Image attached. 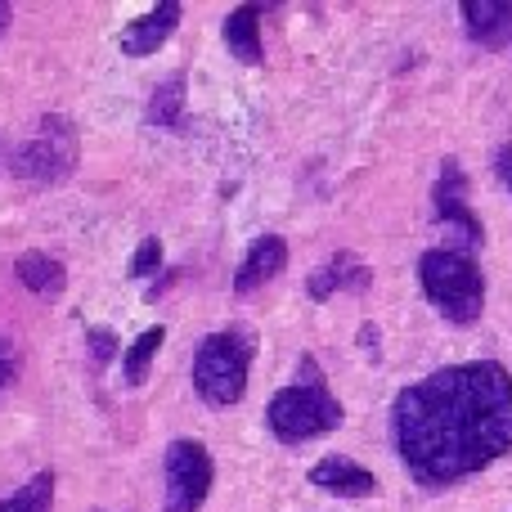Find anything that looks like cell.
I'll list each match as a JSON object with an SVG mask.
<instances>
[{"instance_id":"8992f818","label":"cell","mask_w":512,"mask_h":512,"mask_svg":"<svg viewBox=\"0 0 512 512\" xmlns=\"http://www.w3.org/2000/svg\"><path fill=\"white\" fill-rule=\"evenodd\" d=\"M212 454L203 441H171L167 445V508L162 512H198L212 495Z\"/></svg>"},{"instance_id":"e0dca14e","label":"cell","mask_w":512,"mask_h":512,"mask_svg":"<svg viewBox=\"0 0 512 512\" xmlns=\"http://www.w3.org/2000/svg\"><path fill=\"white\" fill-rule=\"evenodd\" d=\"M180 95H185V81H167V86L153 95V108H149V122H158V126H176V117H180Z\"/></svg>"},{"instance_id":"6da1fadb","label":"cell","mask_w":512,"mask_h":512,"mask_svg":"<svg viewBox=\"0 0 512 512\" xmlns=\"http://www.w3.org/2000/svg\"><path fill=\"white\" fill-rule=\"evenodd\" d=\"M396 454L409 477L445 490L512 450V378L504 364H450L405 387L391 405Z\"/></svg>"},{"instance_id":"277c9868","label":"cell","mask_w":512,"mask_h":512,"mask_svg":"<svg viewBox=\"0 0 512 512\" xmlns=\"http://www.w3.org/2000/svg\"><path fill=\"white\" fill-rule=\"evenodd\" d=\"M248 369H252L248 337L243 333H212V337H203L194 351V391L216 409L239 405L243 391H248Z\"/></svg>"},{"instance_id":"5b68a950","label":"cell","mask_w":512,"mask_h":512,"mask_svg":"<svg viewBox=\"0 0 512 512\" xmlns=\"http://www.w3.org/2000/svg\"><path fill=\"white\" fill-rule=\"evenodd\" d=\"M14 176L32 180V185H54V180L72 176L77 167V126L68 117H41V131L14 149Z\"/></svg>"},{"instance_id":"ba28073f","label":"cell","mask_w":512,"mask_h":512,"mask_svg":"<svg viewBox=\"0 0 512 512\" xmlns=\"http://www.w3.org/2000/svg\"><path fill=\"white\" fill-rule=\"evenodd\" d=\"M459 14L481 50L512 54V0H463Z\"/></svg>"},{"instance_id":"9a60e30c","label":"cell","mask_w":512,"mask_h":512,"mask_svg":"<svg viewBox=\"0 0 512 512\" xmlns=\"http://www.w3.org/2000/svg\"><path fill=\"white\" fill-rule=\"evenodd\" d=\"M54 508V472H36L27 486H18V495L0 499V512H50Z\"/></svg>"},{"instance_id":"7c38bea8","label":"cell","mask_w":512,"mask_h":512,"mask_svg":"<svg viewBox=\"0 0 512 512\" xmlns=\"http://www.w3.org/2000/svg\"><path fill=\"white\" fill-rule=\"evenodd\" d=\"M180 23V5L176 0H162V5H153L144 18H135L131 27L122 32V50L131 54V59H140V54H153L167 45V36L176 32Z\"/></svg>"},{"instance_id":"7a4b0ae2","label":"cell","mask_w":512,"mask_h":512,"mask_svg":"<svg viewBox=\"0 0 512 512\" xmlns=\"http://www.w3.org/2000/svg\"><path fill=\"white\" fill-rule=\"evenodd\" d=\"M301 373L292 387L274 391L270 409H265V423L279 436L283 445H301L315 441V436H328L342 427V405L337 396L324 387V373H315V360H301Z\"/></svg>"},{"instance_id":"5bb4252c","label":"cell","mask_w":512,"mask_h":512,"mask_svg":"<svg viewBox=\"0 0 512 512\" xmlns=\"http://www.w3.org/2000/svg\"><path fill=\"white\" fill-rule=\"evenodd\" d=\"M14 270H18V283H23L27 292H36V297H59L63 279H68V270L45 252H23Z\"/></svg>"},{"instance_id":"9c48e42d","label":"cell","mask_w":512,"mask_h":512,"mask_svg":"<svg viewBox=\"0 0 512 512\" xmlns=\"http://www.w3.org/2000/svg\"><path fill=\"white\" fill-rule=\"evenodd\" d=\"M310 486L328 490V495H346V499H369V495H378V477H373L369 468H360L355 459H342V454H333V459L315 463V468H310Z\"/></svg>"},{"instance_id":"30bf717a","label":"cell","mask_w":512,"mask_h":512,"mask_svg":"<svg viewBox=\"0 0 512 512\" xmlns=\"http://www.w3.org/2000/svg\"><path fill=\"white\" fill-rule=\"evenodd\" d=\"M369 283H373V274H369V265H364L360 256L337 252V256H328V261L319 265L315 274H310L306 292H310L315 301H328L333 292H364Z\"/></svg>"},{"instance_id":"44dd1931","label":"cell","mask_w":512,"mask_h":512,"mask_svg":"<svg viewBox=\"0 0 512 512\" xmlns=\"http://www.w3.org/2000/svg\"><path fill=\"white\" fill-rule=\"evenodd\" d=\"M495 176L504 180V189L512 194V144H504V149L495 153Z\"/></svg>"},{"instance_id":"ffe728a7","label":"cell","mask_w":512,"mask_h":512,"mask_svg":"<svg viewBox=\"0 0 512 512\" xmlns=\"http://www.w3.org/2000/svg\"><path fill=\"white\" fill-rule=\"evenodd\" d=\"M14 373H18V355H14V346L0 337V396H5V387L14 382Z\"/></svg>"},{"instance_id":"3957f363","label":"cell","mask_w":512,"mask_h":512,"mask_svg":"<svg viewBox=\"0 0 512 512\" xmlns=\"http://www.w3.org/2000/svg\"><path fill=\"white\" fill-rule=\"evenodd\" d=\"M418 283L450 324H477L481 310H486V279L463 248L423 252L418 256Z\"/></svg>"},{"instance_id":"7402d4cb","label":"cell","mask_w":512,"mask_h":512,"mask_svg":"<svg viewBox=\"0 0 512 512\" xmlns=\"http://www.w3.org/2000/svg\"><path fill=\"white\" fill-rule=\"evenodd\" d=\"M5 27H9V0H0V36H5Z\"/></svg>"},{"instance_id":"d6986e66","label":"cell","mask_w":512,"mask_h":512,"mask_svg":"<svg viewBox=\"0 0 512 512\" xmlns=\"http://www.w3.org/2000/svg\"><path fill=\"white\" fill-rule=\"evenodd\" d=\"M113 346H117V337L108 333V328H90V360H95V364L113 360Z\"/></svg>"},{"instance_id":"4fadbf2b","label":"cell","mask_w":512,"mask_h":512,"mask_svg":"<svg viewBox=\"0 0 512 512\" xmlns=\"http://www.w3.org/2000/svg\"><path fill=\"white\" fill-rule=\"evenodd\" d=\"M225 45L239 63H261L265 45H261V9L256 5H239L225 18Z\"/></svg>"},{"instance_id":"ac0fdd59","label":"cell","mask_w":512,"mask_h":512,"mask_svg":"<svg viewBox=\"0 0 512 512\" xmlns=\"http://www.w3.org/2000/svg\"><path fill=\"white\" fill-rule=\"evenodd\" d=\"M158 261H162V243L158 239H144L140 252L131 256V279H149V274L158 270Z\"/></svg>"},{"instance_id":"52a82bcc","label":"cell","mask_w":512,"mask_h":512,"mask_svg":"<svg viewBox=\"0 0 512 512\" xmlns=\"http://www.w3.org/2000/svg\"><path fill=\"white\" fill-rule=\"evenodd\" d=\"M432 203H436V221H441L450 234H459L463 252L477 248V243L486 239L481 221L472 216V207H468V180H463V171H459V162H454V158L441 162V180H436Z\"/></svg>"},{"instance_id":"8fae6325","label":"cell","mask_w":512,"mask_h":512,"mask_svg":"<svg viewBox=\"0 0 512 512\" xmlns=\"http://www.w3.org/2000/svg\"><path fill=\"white\" fill-rule=\"evenodd\" d=\"M283 265H288V243H283L279 234H261V239L248 248V256H243L239 274H234V292L248 297V292H256L261 283H270L274 274H283Z\"/></svg>"},{"instance_id":"2e32d148","label":"cell","mask_w":512,"mask_h":512,"mask_svg":"<svg viewBox=\"0 0 512 512\" xmlns=\"http://www.w3.org/2000/svg\"><path fill=\"white\" fill-rule=\"evenodd\" d=\"M162 337H167V328L153 324V328H144V333L131 342V351H126V364H122V373H126V382H131V387H140V382L149 378V364H153V355H158Z\"/></svg>"}]
</instances>
